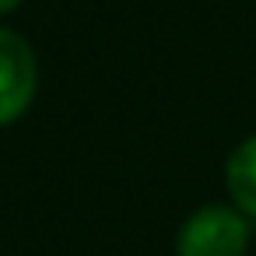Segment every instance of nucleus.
Masks as SVG:
<instances>
[{"label": "nucleus", "mask_w": 256, "mask_h": 256, "mask_svg": "<svg viewBox=\"0 0 256 256\" xmlns=\"http://www.w3.org/2000/svg\"><path fill=\"white\" fill-rule=\"evenodd\" d=\"M246 249L249 218L235 204H207L193 210L176 235V256H246Z\"/></svg>", "instance_id": "nucleus-1"}, {"label": "nucleus", "mask_w": 256, "mask_h": 256, "mask_svg": "<svg viewBox=\"0 0 256 256\" xmlns=\"http://www.w3.org/2000/svg\"><path fill=\"white\" fill-rule=\"evenodd\" d=\"M39 88V64L32 46L11 32L0 28V126L18 123Z\"/></svg>", "instance_id": "nucleus-2"}, {"label": "nucleus", "mask_w": 256, "mask_h": 256, "mask_svg": "<svg viewBox=\"0 0 256 256\" xmlns=\"http://www.w3.org/2000/svg\"><path fill=\"white\" fill-rule=\"evenodd\" d=\"M224 186H228L232 204H235L246 218H256V134L246 137V140L228 154Z\"/></svg>", "instance_id": "nucleus-3"}, {"label": "nucleus", "mask_w": 256, "mask_h": 256, "mask_svg": "<svg viewBox=\"0 0 256 256\" xmlns=\"http://www.w3.org/2000/svg\"><path fill=\"white\" fill-rule=\"evenodd\" d=\"M25 4V0H0V14H11V11H18Z\"/></svg>", "instance_id": "nucleus-4"}]
</instances>
